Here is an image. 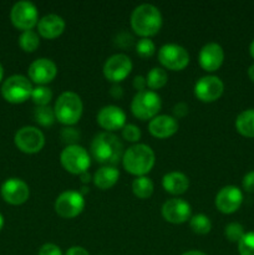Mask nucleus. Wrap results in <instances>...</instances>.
I'll use <instances>...</instances> for the list:
<instances>
[{
  "label": "nucleus",
  "instance_id": "nucleus-20",
  "mask_svg": "<svg viewBox=\"0 0 254 255\" xmlns=\"http://www.w3.org/2000/svg\"><path fill=\"white\" fill-rule=\"evenodd\" d=\"M148 131L157 138H168L178 131V121L174 116L169 115H157L149 120Z\"/></svg>",
  "mask_w": 254,
  "mask_h": 255
},
{
  "label": "nucleus",
  "instance_id": "nucleus-35",
  "mask_svg": "<svg viewBox=\"0 0 254 255\" xmlns=\"http://www.w3.org/2000/svg\"><path fill=\"white\" fill-rule=\"evenodd\" d=\"M141 129H139L138 126L133 124H127L125 125L124 128H122V137L126 139L127 142H138L139 138H141Z\"/></svg>",
  "mask_w": 254,
  "mask_h": 255
},
{
  "label": "nucleus",
  "instance_id": "nucleus-14",
  "mask_svg": "<svg viewBox=\"0 0 254 255\" xmlns=\"http://www.w3.org/2000/svg\"><path fill=\"white\" fill-rule=\"evenodd\" d=\"M162 217L172 224H181L191 219V204L182 198H171L162 206Z\"/></svg>",
  "mask_w": 254,
  "mask_h": 255
},
{
  "label": "nucleus",
  "instance_id": "nucleus-47",
  "mask_svg": "<svg viewBox=\"0 0 254 255\" xmlns=\"http://www.w3.org/2000/svg\"><path fill=\"white\" fill-rule=\"evenodd\" d=\"M2 76H4V69H2V65L0 64V82H1Z\"/></svg>",
  "mask_w": 254,
  "mask_h": 255
},
{
  "label": "nucleus",
  "instance_id": "nucleus-41",
  "mask_svg": "<svg viewBox=\"0 0 254 255\" xmlns=\"http://www.w3.org/2000/svg\"><path fill=\"white\" fill-rule=\"evenodd\" d=\"M110 95H111L114 99L120 100L124 96V90H122V87L120 86L119 84H114L111 86V89H110Z\"/></svg>",
  "mask_w": 254,
  "mask_h": 255
},
{
  "label": "nucleus",
  "instance_id": "nucleus-44",
  "mask_svg": "<svg viewBox=\"0 0 254 255\" xmlns=\"http://www.w3.org/2000/svg\"><path fill=\"white\" fill-rule=\"evenodd\" d=\"M182 255H207V254L203 253V252H199V251H188Z\"/></svg>",
  "mask_w": 254,
  "mask_h": 255
},
{
  "label": "nucleus",
  "instance_id": "nucleus-48",
  "mask_svg": "<svg viewBox=\"0 0 254 255\" xmlns=\"http://www.w3.org/2000/svg\"><path fill=\"white\" fill-rule=\"evenodd\" d=\"M2 227H4V217H2L1 214H0V231H1V229H2Z\"/></svg>",
  "mask_w": 254,
  "mask_h": 255
},
{
  "label": "nucleus",
  "instance_id": "nucleus-9",
  "mask_svg": "<svg viewBox=\"0 0 254 255\" xmlns=\"http://www.w3.org/2000/svg\"><path fill=\"white\" fill-rule=\"evenodd\" d=\"M55 212L61 218L71 219L79 216L85 208V198L80 191H65L55 201Z\"/></svg>",
  "mask_w": 254,
  "mask_h": 255
},
{
  "label": "nucleus",
  "instance_id": "nucleus-6",
  "mask_svg": "<svg viewBox=\"0 0 254 255\" xmlns=\"http://www.w3.org/2000/svg\"><path fill=\"white\" fill-rule=\"evenodd\" d=\"M61 166L72 174H81L87 172L91 166V157L89 152L80 144L66 146L60 154Z\"/></svg>",
  "mask_w": 254,
  "mask_h": 255
},
{
  "label": "nucleus",
  "instance_id": "nucleus-11",
  "mask_svg": "<svg viewBox=\"0 0 254 255\" xmlns=\"http://www.w3.org/2000/svg\"><path fill=\"white\" fill-rule=\"evenodd\" d=\"M158 60L166 69L179 71L189 64V54L181 45L169 42L158 50Z\"/></svg>",
  "mask_w": 254,
  "mask_h": 255
},
{
  "label": "nucleus",
  "instance_id": "nucleus-42",
  "mask_svg": "<svg viewBox=\"0 0 254 255\" xmlns=\"http://www.w3.org/2000/svg\"><path fill=\"white\" fill-rule=\"evenodd\" d=\"M65 255H90V254L89 252H87L85 248H82V247L75 246V247H71L70 249H67L66 254Z\"/></svg>",
  "mask_w": 254,
  "mask_h": 255
},
{
  "label": "nucleus",
  "instance_id": "nucleus-49",
  "mask_svg": "<svg viewBox=\"0 0 254 255\" xmlns=\"http://www.w3.org/2000/svg\"><path fill=\"white\" fill-rule=\"evenodd\" d=\"M82 191L80 192V193L82 194V196H84V193H86V192H89V187H86V186H82Z\"/></svg>",
  "mask_w": 254,
  "mask_h": 255
},
{
  "label": "nucleus",
  "instance_id": "nucleus-23",
  "mask_svg": "<svg viewBox=\"0 0 254 255\" xmlns=\"http://www.w3.org/2000/svg\"><path fill=\"white\" fill-rule=\"evenodd\" d=\"M120 178V171L114 166H102L101 168L97 169L94 174V181L95 186L97 188L102 189H110L117 183Z\"/></svg>",
  "mask_w": 254,
  "mask_h": 255
},
{
  "label": "nucleus",
  "instance_id": "nucleus-30",
  "mask_svg": "<svg viewBox=\"0 0 254 255\" xmlns=\"http://www.w3.org/2000/svg\"><path fill=\"white\" fill-rule=\"evenodd\" d=\"M30 97L36 106H47L52 100V91L47 86H36L32 89Z\"/></svg>",
  "mask_w": 254,
  "mask_h": 255
},
{
  "label": "nucleus",
  "instance_id": "nucleus-31",
  "mask_svg": "<svg viewBox=\"0 0 254 255\" xmlns=\"http://www.w3.org/2000/svg\"><path fill=\"white\" fill-rule=\"evenodd\" d=\"M244 234H246L244 227L241 223H237V222H232V223L227 224L226 228H224V236L229 242H233V243H238L243 238Z\"/></svg>",
  "mask_w": 254,
  "mask_h": 255
},
{
  "label": "nucleus",
  "instance_id": "nucleus-26",
  "mask_svg": "<svg viewBox=\"0 0 254 255\" xmlns=\"http://www.w3.org/2000/svg\"><path fill=\"white\" fill-rule=\"evenodd\" d=\"M147 86L153 91V90L162 89L168 81V75L167 71L162 67H153L148 71L146 76Z\"/></svg>",
  "mask_w": 254,
  "mask_h": 255
},
{
  "label": "nucleus",
  "instance_id": "nucleus-46",
  "mask_svg": "<svg viewBox=\"0 0 254 255\" xmlns=\"http://www.w3.org/2000/svg\"><path fill=\"white\" fill-rule=\"evenodd\" d=\"M249 54H251V56L254 59V39L252 40L251 45H249Z\"/></svg>",
  "mask_w": 254,
  "mask_h": 255
},
{
  "label": "nucleus",
  "instance_id": "nucleus-33",
  "mask_svg": "<svg viewBox=\"0 0 254 255\" xmlns=\"http://www.w3.org/2000/svg\"><path fill=\"white\" fill-rule=\"evenodd\" d=\"M239 255H254V232H248L238 242Z\"/></svg>",
  "mask_w": 254,
  "mask_h": 255
},
{
  "label": "nucleus",
  "instance_id": "nucleus-4",
  "mask_svg": "<svg viewBox=\"0 0 254 255\" xmlns=\"http://www.w3.org/2000/svg\"><path fill=\"white\" fill-rule=\"evenodd\" d=\"M82 110H84V105H82L81 97L72 91L62 92L57 97L54 106L55 117L60 124L65 126H72L77 124L81 119Z\"/></svg>",
  "mask_w": 254,
  "mask_h": 255
},
{
  "label": "nucleus",
  "instance_id": "nucleus-12",
  "mask_svg": "<svg viewBox=\"0 0 254 255\" xmlns=\"http://www.w3.org/2000/svg\"><path fill=\"white\" fill-rule=\"evenodd\" d=\"M104 75L109 81L119 84L126 79L132 71V61L127 55L115 54L104 64Z\"/></svg>",
  "mask_w": 254,
  "mask_h": 255
},
{
  "label": "nucleus",
  "instance_id": "nucleus-27",
  "mask_svg": "<svg viewBox=\"0 0 254 255\" xmlns=\"http://www.w3.org/2000/svg\"><path fill=\"white\" fill-rule=\"evenodd\" d=\"M189 227H191V229L196 234L204 236V234H208L209 232H211L212 222L208 216L199 213L189 219Z\"/></svg>",
  "mask_w": 254,
  "mask_h": 255
},
{
  "label": "nucleus",
  "instance_id": "nucleus-34",
  "mask_svg": "<svg viewBox=\"0 0 254 255\" xmlns=\"http://www.w3.org/2000/svg\"><path fill=\"white\" fill-rule=\"evenodd\" d=\"M60 136H61L62 142H65L67 146H72V144H77L80 137H81V133H80L79 129L74 128L71 126H66L65 128L61 129Z\"/></svg>",
  "mask_w": 254,
  "mask_h": 255
},
{
  "label": "nucleus",
  "instance_id": "nucleus-36",
  "mask_svg": "<svg viewBox=\"0 0 254 255\" xmlns=\"http://www.w3.org/2000/svg\"><path fill=\"white\" fill-rule=\"evenodd\" d=\"M115 42H116L117 46L122 47V49H128V47H131L132 44H133V36H132L129 32L121 31L117 34Z\"/></svg>",
  "mask_w": 254,
  "mask_h": 255
},
{
  "label": "nucleus",
  "instance_id": "nucleus-32",
  "mask_svg": "<svg viewBox=\"0 0 254 255\" xmlns=\"http://www.w3.org/2000/svg\"><path fill=\"white\" fill-rule=\"evenodd\" d=\"M136 52L141 57H151L156 52V45L149 37H141L136 44Z\"/></svg>",
  "mask_w": 254,
  "mask_h": 255
},
{
  "label": "nucleus",
  "instance_id": "nucleus-18",
  "mask_svg": "<svg viewBox=\"0 0 254 255\" xmlns=\"http://www.w3.org/2000/svg\"><path fill=\"white\" fill-rule=\"evenodd\" d=\"M96 120L97 124L106 129V132H114L124 128L126 125V114L121 107L107 105L97 112Z\"/></svg>",
  "mask_w": 254,
  "mask_h": 255
},
{
  "label": "nucleus",
  "instance_id": "nucleus-19",
  "mask_svg": "<svg viewBox=\"0 0 254 255\" xmlns=\"http://www.w3.org/2000/svg\"><path fill=\"white\" fill-rule=\"evenodd\" d=\"M198 61L202 69L206 71H217L224 61L223 47L217 42H208L199 51Z\"/></svg>",
  "mask_w": 254,
  "mask_h": 255
},
{
  "label": "nucleus",
  "instance_id": "nucleus-3",
  "mask_svg": "<svg viewBox=\"0 0 254 255\" xmlns=\"http://www.w3.org/2000/svg\"><path fill=\"white\" fill-rule=\"evenodd\" d=\"M162 26V14L152 4H141L131 14V27L137 35L149 37L156 35Z\"/></svg>",
  "mask_w": 254,
  "mask_h": 255
},
{
  "label": "nucleus",
  "instance_id": "nucleus-38",
  "mask_svg": "<svg viewBox=\"0 0 254 255\" xmlns=\"http://www.w3.org/2000/svg\"><path fill=\"white\" fill-rule=\"evenodd\" d=\"M242 186H243V189L246 192H248V193H254V171L248 172V173L243 177Z\"/></svg>",
  "mask_w": 254,
  "mask_h": 255
},
{
  "label": "nucleus",
  "instance_id": "nucleus-5",
  "mask_svg": "<svg viewBox=\"0 0 254 255\" xmlns=\"http://www.w3.org/2000/svg\"><path fill=\"white\" fill-rule=\"evenodd\" d=\"M162 107V100L157 92L152 90H143L136 92L131 102V111L134 117L146 121L157 116Z\"/></svg>",
  "mask_w": 254,
  "mask_h": 255
},
{
  "label": "nucleus",
  "instance_id": "nucleus-45",
  "mask_svg": "<svg viewBox=\"0 0 254 255\" xmlns=\"http://www.w3.org/2000/svg\"><path fill=\"white\" fill-rule=\"evenodd\" d=\"M248 76H249V79H251L252 81L254 82V64L249 66V69H248Z\"/></svg>",
  "mask_w": 254,
  "mask_h": 255
},
{
  "label": "nucleus",
  "instance_id": "nucleus-13",
  "mask_svg": "<svg viewBox=\"0 0 254 255\" xmlns=\"http://www.w3.org/2000/svg\"><path fill=\"white\" fill-rule=\"evenodd\" d=\"M224 84L218 76L207 75L194 85V96L202 102H214L223 95Z\"/></svg>",
  "mask_w": 254,
  "mask_h": 255
},
{
  "label": "nucleus",
  "instance_id": "nucleus-10",
  "mask_svg": "<svg viewBox=\"0 0 254 255\" xmlns=\"http://www.w3.org/2000/svg\"><path fill=\"white\" fill-rule=\"evenodd\" d=\"M15 146L24 153H37L45 144V136L37 127L24 126L15 133Z\"/></svg>",
  "mask_w": 254,
  "mask_h": 255
},
{
  "label": "nucleus",
  "instance_id": "nucleus-1",
  "mask_svg": "<svg viewBox=\"0 0 254 255\" xmlns=\"http://www.w3.org/2000/svg\"><path fill=\"white\" fill-rule=\"evenodd\" d=\"M124 153V144L119 137L111 132L97 133L91 142L92 157L104 166L116 167V164L122 161Z\"/></svg>",
  "mask_w": 254,
  "mask_h": 255
},
{
  "label": "nucleus",
  "instance_id": "nucleus-17",
  "mask_svg": "<svg viewBox=\"0 0 254 255\" xmlns=\"http://www.w3.org/2000/svg\"><path fill=\"white\" fill-rule=\"evenodd\" d=\"M1 197L6 203L20 206L29 199V186L20 178H9L1 184Z\"/></svg>",
  "mask_w": 254,
  "mask_h": 255
},
{
  "label": "nucleus",
  "instance_id": "nucleus-39",
  "mask_svg": "<svg viewBox=\"0 0 254 255\" xmlns=\"http://www.w3.org/2000/svg\"><path fill=\"white\" fill-rule=\"evenodd\" d=\"M188 114V105L184 104V102H178L177 105H174L173 107V115L174 119H182L186 115Z\"/></svg>",
  "mask_w": 254,
  "mask_h": 255
},
{
  "label": "nucleus",
  "instance_id": "nucleus-2",
  "mask_svg": "<svg viewBox=\"0 0 254 255\" xmlns=\"http://www.w3.org/2000/svg\"><path fill=\"white\" fill-rule=\"evenodd\" d=\"M156 156L153 149L143 143H136L128 147L122 157L124 168L136 177L146 176L154 166Z\"/></svg>",
  "mask_w": 254,
  "mask_h": 255
},
{
  "label": "nucleus",
  "instance_id": "nucleus-15",
  "mask_svg": "<svg viewBox=\"0 0 254 255\" xmlns=\"http://www.w3.org/2000/svg\"><path fill=\"white\" fill-rule=\"evenodd\" d=\"M29 79L37 84V86H45L51 82L57 75V66L52 60L46 57H40L31 62L27 70Z\"/></svg>",
  "mask_w": 254,
  "mask_h": 255
},
{
  "label": "nucleus",
  "instance_id": "nucleus-22",
  "mask_svg": "<svg viewBox=\"0 0 254 255\" xmlns=\"http://www.w3.org/2000/svg\"><path fill=\"white\" fill-rule=\"evenodd\" d=\"M162 187L169 194L179 196V194H183L184 192H187L189 187V179L182 172H168L162 178Z\"/></svg>",
  "mask_w": 254,
  "mask_h": 255
},
{
  "label": "nucleus",
  "instance_id": "nucleus-29",
  "mask_svg": "<svg viewBox=\"0 0 254 255\" xmlns=\"http://www.w3.org/2000/svg\"><path fill=\"white\" fill-rule=\"evenodd\" d=\"M19 45L24 51L32 52L39 47L40 45V37L34 30H27V31H22L21 35L19 36Z\"/></svg>",
  "mask_w": 254,
  "mask_h": 255
},
{
  "label": "nucleus",
  "instance_id": "nucleus-43",
  "mask_svg": "<svg viewBox=\"0 0 254 255\" xmlns=\"http://www.w3.org/2000/svg\"><path fill=\"white\" fill-rule=\"evenodd\" d=\"M80 178H81L82 183H84V184H87L92 179L91 178V174H90L89 172H84V173L80 174Z\"/></svg>",
  "mask_w": 254,
  "mask_h": 255
},
{
  "label": "nucleus",
  "instance_id": "nucleus-21",
  "mask_svg": "<svg viewBox=\"0 0 254 255\" xmlns=\"http://www.w3.org/2000/svg\"><path fill=\"white\" fill-rule=\"evenodd\" d=\"M65 20L57 14H47L37 22V31L45 39H55L64 32Z\"/></svg>",
  "mask_w": 254,
  "mask_h": 255
},
{
  "label": "nucleus",
  "instance_id": "nucleus-40",
  "mask_svg": "<svg viewBox=\"0 0 254 255\" xmlns=\"http://www.w3.org/2000/svg\"><path fill=\"white\" fill-rule=\"evenodd\" d=\"M146 86H147L146 77L141 76V75H138V76H134V79H133V87L137 90V92L143 91V90H146Z\"/></svg>",
  "mask_w": 254,
  "mask_h": 255
},
{
  "label": "nucleus",
  "instance_id": "nucleus-7",
  "mask_svg": "<svg viewBox=\"0 0 254 255\" xmlns=\"http://www.w3.org/2000/svg\"><path fill=\"white\" fill-rule=\"evenodd\" d=\"M32 85L27 77L22 75H12L7 77L1 86V95L10 104L25 102L32 92Z\"/></svg>",
  "mask_w": 254,
  "mask_h": 255
},
{
  "label": "nucleus",
  "instance_id": "nucleus-8",
  "mask_svg": "<svg viewBox=\"0 0 254 255\" xmlns=\"http://www.w3.org/2000/svg\"><path fill=\"white\" fill-rule=\"evenodd\" d=\"M10 20L16 29L27 31L39 22V12L34 2L21 0L15 2L10 11Z\"/></svg>",
  "mask_w": 254,
  "mask_h": 255
},
{
  "label": "nucleus",
  "instance_id": "nucleus-25",
  "mask_svg": "<svg viewBox=\"0 0 254 255\" xmlns=\"http://www.w3.org/2000/svg\"><path fill=\"white\" fill-rule=\"evenodd\" d=\"M154 184L152 179L147 176L136 177L132 182V192L139 199H147L152 196Z\"/></svg>",
  "mask_w": 254,
  "mask_h": 255
},
{
  "label": "nucleus",
  "instance_id": "nucleus-16",
  "mask_svg": "<svg viewBox=\"0 0 254 255\" xmlns=\"http://www.w3.org/2000/svg\"><path fill=\"white\" fill-rule=\"evenodd\" d=\"M217 209L224 214H232L241 208L243 203V193L236 186H226L219 189L216 196Z\"/></svg>",
  "mask_w": 254,
  "mask_h": 255
},
{
  "label": "nucleus",
  "instance_id": "nucleus-28",
  "mask_svg": "<svg viewBox=\"0 0 254 255\" xmlns=\"http://www.w3.org/2000/svg\"><path fill=\"white\" fill-rule=\"evenodd\" d=\"M34 119L40 126L49 127L55 122L56 117H55V112L52 107L47 106H36L34 110Z\"/></svg>",
  "mask_w": 254,
  "mask_h": 255
},
{
  "label": "nucleus",
  "instance_id": "nucleus-37",
  "mask_svg": "<svg viewBox=\"0 0 254 255\" xmlns=\"http://www.w3.org/2000/svg\"><path fill=\"white\" fill-rule=\"evenodd\" d=\"M39 255H62V252L56 244L46 243L39 249Z\"/></svg>",
  "mask_w": 254,
  "mask_h": 255
},
{
  "label": "nucleus",
  "instance_id": "nucleus-24",
  "mask_svg": "<svg viewBox=\"0 0 254 255\" xmlns=\"http://www.w3.org/2000/svg\"><path fill=\"white\" fill-rule=\"evenodd\" d=\"M236 128L242 136L254 138V109L244 110L237 116Z\"/></svg>",
  "mask_w": 254,
  "mask_h": 255
}]
</instances>
